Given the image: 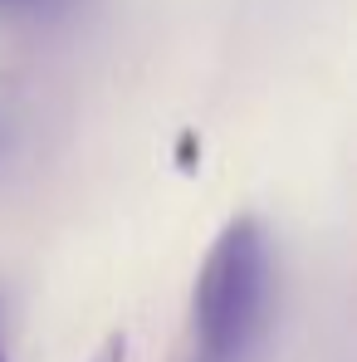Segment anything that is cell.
I'll use <instances>...</instances> for the list:
<instances>
[{
  "instance_id": "cell-1",
  "label": "cell",
  "mask_w": 357,
  "mask_h": 362,
  "mask_svg": "<svg viewBox=\"0 0 357 362\" xmlns=\"http://www.w3.org/2000/svg\"><path fill=\"white\" fill-rule=\"evenodd\" d=\"M269 318V245L259 221L240 216L211 245L191 289V338L201 362H245Z\"/></svg>"
},
{
  "instance_id": "cell-2",
  "label": "cell",
  "mask_w": 357,
  "mask_h": 362,
  "mask_svg": "<svg viewBox=\"0 0 357 362\" xmlns=\"http://www.w3.org/2000/svg\"><path fill=\"white\" fill-rule=\"evenodd\" d=\"M122 353H127V343H122V333H113V338L98 348V358H93V362H122Z\"/></svg>"
},
{
  "instance_id": "cell-3",
  "label": "cell",
  "mask_w": 357,
  "mask_h": 362,
  "mask_svg": "<svg viewBox=\"0 0 357 362\" xmlns=\"http://www.w3.org/2000/svg\"><path fill=\"white\" fill-rule=\"evenodd\" d=\"M191 362H201V358H191Z\"/></svg>"
},
{
  "instance_id": "cell-4",
  "label": "cell",
  "mask_w": 357,
  "mask_h": 362,
  "mask_svg": "<svg viewBox=\"0 0 357 362\" xmlns=\"http://www.w3.org/2000/svg\"><path fill=\"white\" fill-rule=\"evenodd\" d=\"M0 362H5V358H0Z\"/></svg>"
}]
</instances>
